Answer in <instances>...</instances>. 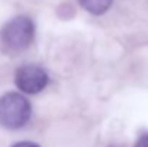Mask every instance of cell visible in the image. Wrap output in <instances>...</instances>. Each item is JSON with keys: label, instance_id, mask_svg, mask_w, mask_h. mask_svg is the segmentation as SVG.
Segmentation results:
<instances>
[{"label": "cell", "instance_id": "6da1fadb", "mask_svg": "<svg viewBox=\"0 0 148 147\" xmlns=\"http://www.w3.org/2000/svg\"><path fill=\"white\" fill-rule=\"evenodd\" d=\"M32 114L30 102L19 92H7L0 97V124L16 130L23 127Z\"/></svg>", "mask_w": 148, "mask_h": 147}, {"label": "cell", "instance_id": "7a4b0ae2", "mask_svg": "<svg viewBox=\"0 0 148 147\" xmlns=\"http://www.w3.org/2000/svg\"><path fill=\"white\" fill-rule=\"evenodd\" d=\"M0 38L9 49L23 50L33 42L35 25L27 16H16L1 28Z\"/></svg>", "mask_w": 148, "mask_h": 147}, {"label": "cell", "instance_id": "3957f363", "mask_svg": "<svg viewBox=\"0 0 148 147\" xmlns=\"http://www.w3.org/2000/svg\"><path fill=\"white\" fill-rule=\"evenodd\" d=\"M14 82L20 91L26 94H38L46 88L49 77L46 71L38 65H23L16 71Z\"/></svg>", "mask_w": 148, "mask_h": 147}, {"label": "cell", "instance_id": "277c9868", "mask_svg": "<svg viewBox=\"0 0 148 147\" xmlns=\"http://www.w3.org/2000/svg\"><path fill=\"white\" fill-rule=\"evenodd\" d=\"M78 1L86 12L92 14L105 13L112 4V0H78Z\"/></svg>", "mask_w": 148, "mask_h": 147}, {"label": "cell", "instance_id": "5b68a950", "mask_svg": "<svg viewBox=\"0 0 148 147\" xmlns=\"http://www.w3.org/2000/svg\"><path fill=\"white\" fill-rule=\"evenodd\" d=\"M135 147H148V134H143V136L137 140Z\"/></svg>", "mask_w": 148, "mask_h": 147}, {"label": "cell", "instance_id": "8992f818", "mask_svg": "<svg viewBox=\"0 0 148 147\" xmlns=\"http://www.w3.org/2000/svg\"><path fill=\"white\" fill-rule=\"evenodd\" d=\"M12 147H39L36 143H32V141H20V143H16L14 146Z\"/></svg>", "mask_w": 148, "mask_h": 147}]
</instances>
